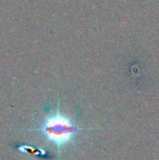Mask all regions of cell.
I'll return each mask as SVG.
<instances>
[{
	"label": "cell",
	"mask_w": 159,
	"mask_h": 160,
	"mask_svg": "<svg viewBox=\"0 0 159 160\" xmlns=\"http://www.w3.org/2000/svg\"><path fill=\"white\" fill-rule=\"evenodd\" d=\"M84 130L93 128L77 127L73 118L62 113L58 102L56 109H48V113L45 116L42 124L38 128H31L30 131L42 134L47 142L57 148L58 152L60 154L64 148L72 145L75 142L77 133Z\"/></svg>",
	"instance_id": "1"
}]
</instances>
